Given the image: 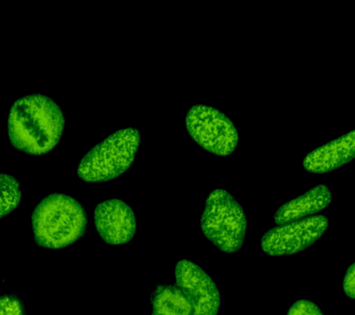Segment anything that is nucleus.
Here are the masks:
<instances>
[{"label":"nucleus","mask_w":355,"mask_h":315,"mask_svg":"<svg viewBox=\"0 0 355 315\" xmlns=\"http://www.w3.org/2000/svg\"><path fill=\"white\" fill-rule=\"evenodd\" d=\"M65 118L49 96L35 93L18 99L8 118L11 145L29 154L49 153L62 135Z\"/></svg>","instance_id":"1"},{"label":"nucleus","mask_w":355,"mask_h":315,"mask_svg":"<svg viewBox=\"0 0 355 315\" xmlns=\"http://www.w3.org/2000/svg\"><path fill=\"white\" fill-rule=\"evenodd\" d=\"M36 243L46 249L73 244L85 234L87 219L79 201L63 193L47 195L32 215Z\"/></svg>","instance_id":"2"},{"label":"nucleus","mask_w":355,"mask_h":315,"mask_svg":"<svg viewBox=\"0 0 355 315\" xmlns=\"http://www.w3.org/2000/svg\"><path fill=\"white\" fill-rule=\"evenodd\" d=\"M200 226L205 237L226 253L240 250L245 240V213L225 190H214L207 196Z\"/></svg>","instance_id":"3"},{"label":"nucleus","mask_w":355,"mask_h":315,"mask_svg":"<svg viewBox=\"0 0 355 315\" xmlns=\"http://www.w3.org/2000/svg\"><path fill=\"white\" fill-rule=\"evenodd\" d=\"M140 145V132L135 128L119 129L94 145L78 167L86 182H102L121 175L135 161Z\"/></svg>","instance_id":"4"},{"label":"nucleus","mask_w":355,"mask_h":315,"mask_svg":"<svg viewBox=\"0 0 355 315\" xmlns=\"http://www.w3.org/2000/svg\"><path fill=\"white\" fill-rule=\"evenodd\" d=\"M185 125L194 142L208 153L227 156L237 148L239 134L234 123L215 107L201 104L191 107Z\"/></svg>","instance_id":"5"},{"label":"nucleus","mask_w":355,"mask_h":315,"mask_svg":"<svg viewBox=\"0 0 355 315\" xmlns=\"http://www.w3.org/2000/svg\"><path fill=\"white\" fill-rule=\"evenodd\" d=\"M329 226L324 215H315L276 226L266 231L261 247L270 256L293 255L318 242Z\"/></svg>","instance_id":"6"},{"label":"nucleus","mask_w":355,"mask_h":315,"mask_svg":"<svg viewBox=\"0 0 355 315\" xmlns=\"http://www.w3.org/2000/svg\"><path fill=\"white\" fill-rule=\"evenodd\" d=\"M177 287L190 301L193 315H218L220 295L215 282L199 265L182 260L175 269Z\"/></svg>","instance_id":"7"},{"label":"nucleus","mask_w":355,"mask_h":315,"mask_svg":"<svg viewBox=\"0 0 355 315\" xmlns=\"http://www.w3.org/2000/svg\"><path fill=\"white\" fill-rule=\"evenodd\" d=\"M94 224L100 237L110 244H125L136 232V217L132 209L123 201L110 199L97 204Z\"/></svg>","instance_id":"8"},{"label":"nucleus","mask_w":355,"mask_h":315,"mask_svg":"<svg viewBox=\"0 0 355 315\" xmlns=\"http://www.w3.org/2000/svg\"><path fill=\"white\" fill-rule=\"evenodd\" d=\"M354 154L355 132L351 131L309 152L302 165L308 172L324 175L348 164Z\"/></svg>","instance_id":"9"},{"label":"nucleus","mask_w":355,"mask_h":315,"mask_svg":"<svg viewBox=\"0 0 355 315\" xmlns=\"http://www.w3.org/2000/svg\"><path fill=\"white\" fill-rule=\"evenodd\" d=\"M332 193L326 185H318L304 195L282 204L275 213L273 220L282 226L293 221L304 219L327 208L331 203Z\"/></svg>","instance_id":"10"},{"label":"nucleus","mask_w":355,"mask_h":315,"mask_svg":"<svg viewBox=\"0 0 355 315\" xmlns=\"http://www.w3.org/2000/svg\"><path fill=\"white\" fill-rule=\"evenodd\" d=\"M155 315H193L190 301L182 290L173 285H162L153 296Z\"/></svg>","instance_id":"11"},{"label":"nucleus","mask_w":355,"mask_h":315,"mask_svg":"<svg viewBox=\"0 0 355 315\" xmlns=\"http://www.w3.org/2000/svg\"><path fill=\"white\" fill-rule=\"evenodd\" d=\"M21 199L18 181L8 174H0V218L14 211Z\"/></svg>","instance_id":"12"},{"label":"nucleus","mask_w":355,"mask_h":315,"mask_svg":"<svg viewBox=\"0 0 355 315\" xmlns=\"http://www.w3.org/2000/svg\"><path fill=\"white\" fill-rule=\"evenodd\" d=\"M0 315H26L21 300L15 296H0Z\"/></svg>","instance_id":"13"},{"label":"nucleus","mask_w":355,"mask_h":315,"mask_svg":"<svg viewBox=\"0 0 355 315\" xmlns=\"http://www.w3.org/2000/svg\"><path fill=\"white\" fill-rule=\"evenodd\" d=\"M288 315H323V314L312 301L300 300L291 307Z\"/></svg>","instance_id":"14"},{"label":"nucleus","mask_w":355,"mask_h":315,"mask_svg":"<svg viewBox=\"0 0 355 315\" xmlns=\"http://www.w3.org/2000/svg\"><path fill=\"white\" fill-rule=\"evenodd\" d=\"M355 267L354 264H352L351 267L347 271L345 278L343 281V289L346 295L354 300L355 295Z\"/></svg>","instance_id":"15"},{"label":"nucleus","mask_w":355,"mask_h":315,"mask_svg":"<svg viewBox=\"0 0 355 315\" xmlns=\"http://www.w3.org/2000/svg\"><path fill=\"white\" fill-rule=\"evenodd\" d=\"M152 315H155V314H153Z\"/></svg>","instance_id":"16"}]
</instances>
